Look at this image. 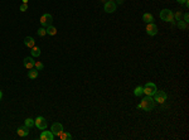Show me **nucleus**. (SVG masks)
<instances>
[{
  "label": "nucleus",
  "instance_id": "4be33fe9",
  "mask_svg": "<svg viewBox=\"0 0 189 140\" xmlns=\"http://www.w3.org/2000/svg\"><path fill=\"white\" fill-rule=\"evenodd\" d=\"M37 34L39 37H44L47 34V30H46V28H39V29L37 30Z\"/></svg>",
  "mask_w": 189,
  "mask_h": 140
},
{
  "label": "nucleus",
  "instance_id": "ddd939ff",
  "mask_svg": "<svg viewBox=\"0 0 189 140\" xmlns=\"http://www.w3.org/2000/svg\"><path fill=\"white\" fill-rule=\"evenodd\" d=\"M24 44L28 47V48H33V47L36 46V40H34L32 37H25L24 38Z\"/></svg>",
  "mask_w": 189,
  "mask_h": 140
},
{
  "label": "nucleus",
  "instance_id": "f257e3e1",
  "mask_svg": "<svg viewBox=\"0 0 189 140\" xmlns=\"http://www.w3.org/2000/svg\"><path fill=\"white\" fill-rule=\"evenodd\" d=\"M155 101H154V98L153 96H146V97H144L143 100H141V104L140 105H137V107L139 109H143L145 111H151L155 107Z\"/></svg>",
  "mask_w": 189,
  "mask_h": 140
},
{
  "label": "nucleus",
  "instance_id": "7ed1b4c3",
  "mask_svg": "<svg viewBox=\"0 0 189 140\" xmlns=\"http://www.w3.org/2000/svg\"><path fill=\"white\" fill-rule=\"evenodd\" d=\"M143 91L146 96H154V94L158 91L156 85L155 83H151V82H147L145 86H143Z\"/></svg>",
  "mask_w": 189,
  "mask_h": 140
},
{
  "label": "nucleus",
  "instance_id": "f3484780",
  "mask_svg": "<svg viewBox=\"0 0 189 140\" xmlns=\"http://www.w3.org/2000/svg\"><path fill=\"white\" fill-rule=\"evenodd\" d=\"M176 25H178V28L179 29H182V30H187L188 29V23H185L184 20H178L176 22Z\"/></svg>",
  "mask_w": 189,
  "mask_h": 140
},
{
  "label": "nucleus",
  "instance_id": "1a4fd4ad",
  "mask_svg": "<svg viewBox=\"0 0 189 140\" xmlns=\"http://www.w3.org/2000/svg\"><path fill=\"white\" fill-rule=\"evenodd\" d=\"M50 131H52L56 136L58 135V134H61V133L63 131V126H62V124H61V122H54V124L52 125V128H50Z\"/></svg>",
  "mask_w": 189,
  "mask_h": 140
},
{
  "label": "nucleus",
  "instance_id": "a211bd4d",
  "mask_svg": "<svg viewBox=\"0 0 189 140\" xmlns=\"http://www.w3.org/2000/svg\"><path fill=\"white\" fill-rule=\"evenodd\" d=\"M38 69H36V68H32V69H29V72H28V77L29 78H32V79H34V78H37L38 77Z\"/></svg>",
  "mask_w": 189,
  "mask_h": 140
},
{
  "label": "nucleus",
  "instance_id": "c756f323",
  "mask_svg": "<svg viewBox=\"0 0 189 140\" xmlns=\"http://www.w3.org/2000/svg\"><path fill=\"white\" fill-rule=\"evenodd\" d=\"M1 97H3V92L0 91V100H1Z\"/></svg>",
  "mask_w": 189,
  "mask_h": 140
},
{
  "label": "nucleus",
  "instance_id": "393cba45",
  "mask_svg": "<svg viewBox=\"0 0 189 140\" xmlns=\"http://www.w3.org/2000/svg\"><path fill=\"white\" fill-rule=\"evenodd\" d=\"M27 10H28V4H24L23 3V4L20 5V11H27Z\"/></svg>",
  "mask_w": 189,
  "mask_h": 140
},
{
  "label": "nucleus",
  "instance_id": "9b49d317",
  "mask_svg": "<svg viewBox=\"0 0 189 140\" xmlns=\"http://www.w3.org/2000/svg\"><path fill=\"white\" fill-rule=\"evenodd\" d=\"M29 128L28 126H20V128L18 129V135L20 136V138H25V136H28V134H29Z\"/></svg>",
  "mask_w": 189,
  "mask_h": 140
},
{
  "label": "nucleus",
  "instance_id": "9d476101",
  "mask_svg": "<svg viewBox=\"0 0 189 140\" xmlns=\"http://www.w3.org/2000/svg\"><path fill=\"white\" fill-rule=\"evenodd\" d=\"M23 63H24V67L27 69H32V68H34V63H36V61L33 59V57H25Z\"/></svg>",
  "mask_w": 189,
  "mask_h": 140
},
{
  "label": "nucleus",
  "instance_id": "f8f14e48",
  "mask_svg": "<svg viewBox=\"0 0 189 140\" xmlns=\"http://www.w3.org/2000/svg\"><path fill=\"white\" fill-rule=\"evenodd\" d=\"M54 138V134H53L52 131H42V134H40V140H53Z\"/></svg>",
  "mask_w": 189,
  "mask_h": 140
},
{
  "label": "nucleus",
  "instance_id": "0eeeda50",
  "mask_svg": "<svg viewBox=\"0 0 189 140\" xmlns=\"http://www.w3.org/2000/svg\"><path fill=\"white\" fill-rule=\"evenodd\" d=\"M103 10L106 13H115L116 11V3L115 1H106L103 5Z\"/></svg>",
  "mask_w": 189,
  "mask_h": 140
},
{
  "label": "nucleus",
  "instance_id": "2eb2a0df",
  "mask_svg": "<svg viewBox=\"0 0 189 140\" xmlns=\"http://www.w3.org/2000/svg\"><path fill=\"white\" fill-rule=\"evenodd\" d=\"M46 30H47V34H49V36H56L57 34V28L53 27L52 24L48 25V27L46 28Z\"/></svg>",
  "mask_w": 189,
  "mask_h": 140
},
{
  "label": "nucleus",
  "instance_id": "a878e982",
  "mask_svg": "<svg viewBox=\"0 0 189 140\" xmlns=\"http://www.w3.org/2000/svg\"><path fill=\"white\" fill-rule=\"evenodd\" d=\"M183 19H184L185 23H188V22H189V14H188V13H185V14L183 15Z\"/></svg>",
  "mask_w": 189,
  "mask_h": 140
},
{
  "label": "nucleus",
  "instance_id": "2f4dec72",
  "mask_svg": "<svg viewBox=\"0 0 189 140\" xmlns=\"http://www.w3.org/2000/svg\"><path fill=\"white\" fill-rule=\"evenodd\" d=\"M107 1H113V0H107Z\"/></svg>",
  "mask_w": 189,
  "mask_h": 140
},
{
  "label": "nucleus",
  "instance_id": "7c9ffc66",
  "mask_svg": "<svg viewBox=\"0 0 189 140\" xmlns=\"http://www.w3.org/2000/svg\"><path fill=\"white\" fill-rule=\"evenodd\" d=\"M23 3L24 4H28V0H23Z\"/></svg>",
  "mask_w": 189,
  "mask_h": 140
},
{
  "label": "nucleus",
  "instance_id": "aec40b11",
  "mask_svg": "<svg viewBox=\"0 0 189 140\" xmlns=\"http://www.w3.org/2000/svg\"><path fill=\"white\" fill-rule=\"evenodd\" d=\"M143 94H144V91H143V86H137V87L134 90V95H135V96H137V97H139V96H141Z\"/></svg>",
  "mask_w": 189,
  "mask_h": 140
},
{
  "label": "nucleus",
  "instance_id": "5701e85b",
  "mask_svg": "<svg viewBox=\"0 0 189 140\" xmlns=\"http://www.w3.org/2000/svg\"><path fill=\"white\" fill-rule=\"evenodd\" d=\"M34 68L38 69V71H42V69L44 68V66H43L42 62H36V63H34Z\"/></svg>",
  "mask_w": 189,
  "mask_h": 140
},
{
  "label": "nucleus",
  "instance_id": "dca6fc26",
  "mask_svg": "<svg viewBox=\"0 0 189 140\" xmlns=\"http://www.w3.org/2000/svg\"><path fill=\"white\" fill-rule=\"evenodd\" d=\"M30 53H32V57H39L40 56V48L37 46H34L33 48H30Z\"/></svg>",
  "mask_w": 189,
  "mask_h": 140
},
{
  "label": "nucleus",
  "instance_id": "6e6552de",
  "mask_svg": "<svg viewBox=\"0 0 189 140\" xmlns=\"http://www.w3.org/2000/svg\"><path fill=\"white\" fill-rule=\"evenodd\" d=\"M146 33L149 34L150 37H154L158 34V27L154 23H149L146 25Z\"/></svg>",
  "mask_w": 189,
  "mask_h": 140
},
{
  "label": "nucleus",
  "instance_id": "bb28decb",
  "mask_svg": "<svg viewBox=\"0 0 189 140\" xmlns=\"http://www.w3.org/2000/svg\"><path fill=\"white\" fill-rule=\"evenodd\" d=\"M176 1H178L179 4H185V3H187L188 0H176Z\"/></svg>",
  "mask_w": 189,
  "mask_h": 140
},
{
  "label": "nucleus",
  "instance_id": "cd10ccee",
  "mask_svg": "<svg viewBox=\"0 0 189 140\" xmlns=\"http://www.w3.org/2000/svg\"><path fill=\"white\" fill-rule=\"evenodd\" d=\"M124 3V0H117V4H122Z\"/></svg>",
  "mask_w": 189,
  "mask_h": 140
},
{
  "label": "nucleus",
  "instance_id": "6ab92c4d",
  "mask_svg": "<svg viewBox=\"0 0 189 140\" xmlns=\"http://www.w3.org/2000/svg\"><path fill=\"white\" fill-rule=\"evenodd\" d=\"M61 140H71L72 139V136H71V134H68V133H66V131H62L61 134H58L57 135Z\"/></svg>",
  "mask_w": 189,
  "mask_h": 140
},
{
  "label": "nucleus",
  "instance_id": "c85d7f7f",
  "mask_svg": "<svg viewBox=\"0 0 189 140\" xmlns=\"http://www.w3.org/2000/svg\"><path fill=\"white\" fill-rule=\"evenodd\" d=\"M100 1H101V3H103V4H105V3L107 1V0H100Z\"/></svg>",
  "mask_w": 189,
  "mask_h": 140
},
{
  "label": "nucleus",
  "instance_id": "20e7f679",
  "mask_svg": "<svg viewBox=\"0 0 189 140\" xmlns=\"http://www.w3.org/2000/svg\"><path fill=\"white\" fill-rule=\"evenodd\" d=\"M153 98H154V101L158 102V104H164L166 101V98H168V95H166L164 91H156L155 94H154Z\"/></svg>",
  "mask_w": 189,
  "mask_h": 140
},
{
  "label": "nucleus",
  "instance_id": "f03ea898",
  "mask_svg": "<svg viewBox=\"0 0 189 140\" xmlns=\"http://www.w3.org/2000/svg\"><path fill=\"white\" fill-rule=\"evenodd\" d=\"M160 18H162V20H164V22H170L172 24H176V20H174V14H173V11L169 10V9H163V10L160 11Z\"/></svg>",
  "mask_w": 189,
  "mask_h": 140
},
{
  "label": "nucleus",
  "instance_id": "423d86ee",
  "mask_svg": "<svg viewBox=\"0 0 189 140\" xmlns=\"http://www.w3.org/2000/svg\"><path fill=\"white\" fill-rule=\"evenodd\" d=\"M52 22H53V17L50 14H43L42 17H40V25L42 27H48V25L52 24Z\"/></svg>",
  "mask_w": 189,
  "mask_h": 140
},
{
  "label": "nucleus",
  "instance_id": "4468645a",
  "mask_svg": "<svg viewBox=\"0 0 189 140\" xmlns=\"http://www.w3.org/2000/svg\"><path fill=\"white\" fill-rule=\"evenodd\" d=\"M143 20L145 22V23H154V17L153 14H150V13H145V14L143 15Z\"/></svg>",
  "mask_w": 189,
  "mask_h": 140
},
{
  "label": "nucleus",
  "instance_id": "412c9836",
  "mask_svg": "<svg viewBox=\"0 0 189 140\" xmlns=\"http://www.w3.org/2000/svg\"><path fill=\"white\" fill-rule=\"evenodd\" d=\"M24 125L25 126H28V128H33L34 126V120L33 119H30V117H28V119H25V121H24Z\"/></svg>",
  "mask_w": 189,
  "mask_h": 140
},
{
  "label": "nucleus",
  "instance_id": "39448f33",
  "mask_svg": "<svg viewBox=\"0 0 189 140\" xmlns=\"http://www.w3.org/2000/svg\"><path fill=\"white\" fill-rule=\"evenodd\" d=\"M34 126H37L39 130H46L47 126H48V122H47V120L44 119L42 116H38L36 120H34Z\"/></svg>",
  "mask_w": 189,
  "mask_h": 140
},
{
  "label": "nucleus",
  "instance_id": "b1692460",
  "mask_svg": "<svg viewBox=\"0 0 189 140\" xmlns=\"http://www.w3.org/2000/svg\"><path fill=\"white\" fill-rule=\"evenodd\" d=\"M173 14H174V20H180L182 19V13L180 11H176V13H173Z\"/></svg>",
  "mask_w": 189,
  "mask_h": 140
}]
</instances>
